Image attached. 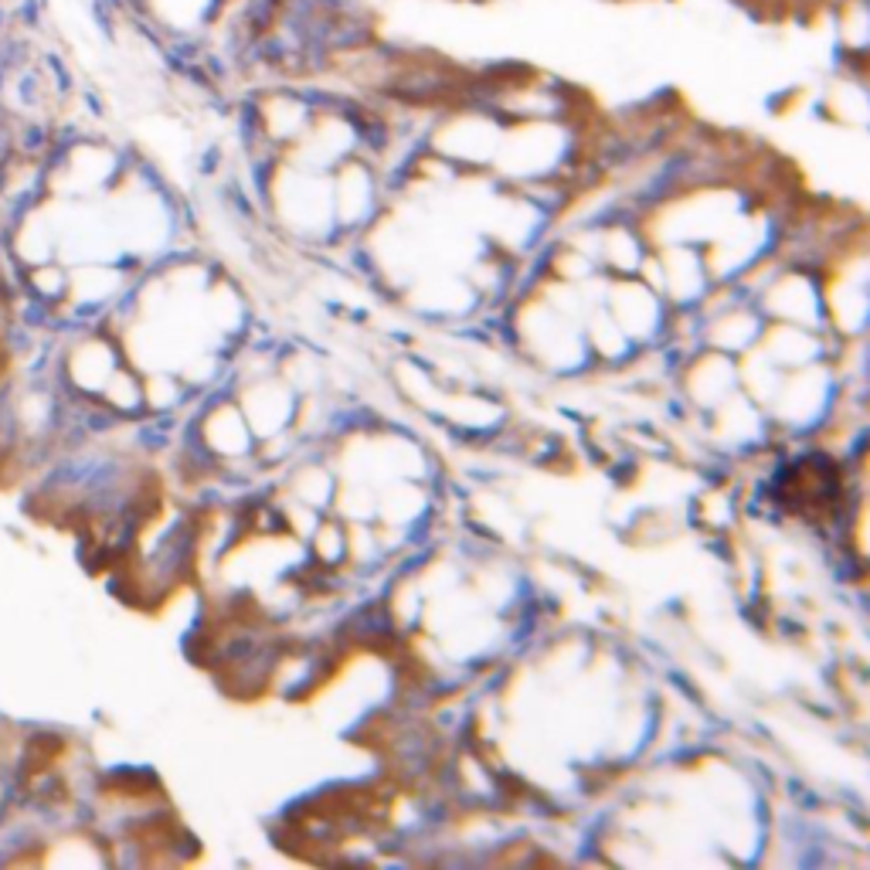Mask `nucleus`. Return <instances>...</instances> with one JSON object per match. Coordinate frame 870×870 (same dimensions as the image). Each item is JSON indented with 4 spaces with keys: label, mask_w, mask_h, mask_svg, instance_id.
Instances as JSON below:
<instances>
[{
    "label": "nucleus",
    "mask_w": 870,
    "mask_h": 870,
    "mask_svg": "<svg viewBox=\"0 0 870 870\" xmlns=\"http://www.w3.org/2000/svg\"><path fill=\"white\" fill-rule=\"evenodd\" d=\"M4 31H11V11H8L4 0H0V34H4Z\"/></svg>",
    "instance_id": "nucleus-1"
}]
</instances>
